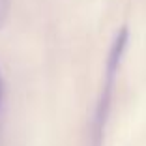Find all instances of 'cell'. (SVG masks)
<instances>
[{"mask_svg": "<svg viewBox=\"0 0 146 146\" xmlns=\"http://www.w3.org/2000/svg\"><path fill=\"white\" fill-rule=\"evenodd\" d=\"M9 11H11V0H0V28H4V25L8 23Z\"/></svg>", "mask_w": 146, "mask_h": 146, "instance_id": "2", "label": "cell"}, {"mask_svg": "<svg viewBox=\"0 0 146 146\" xmlns=\"http://www.w3.org/2000/svg\"><path fill=\"white\" fill-rule=\"evenodd\" d=\"M127 43H129V28L122 26L118 28V32L114 34V39L111 43L107 54V64H105V77H103V88L98 99V107H96V116H94V141L96 146L101 144L103 139V129L107 124L109 112H111V103H112V96H114V86L116 79L122 68V60L127 51Z\"/></svg>", "mask_w": 146, "mask_h": 146, "instance_id": "1", "label": "cell"}, {"mask_svg": "<svg viewBox=\"0 0 146 146\" xmlns=\"http://www.w3.org/2000/svg\"><path fill=\"white\" fill-rule=\"evenodd\" d=\"M2 98H4V79H2V73H0V105H2Z\"/></svg>", "mask_w": 146, "mask_h": 146, "instance_id": "3", "label": "cell"}]
</instances>
